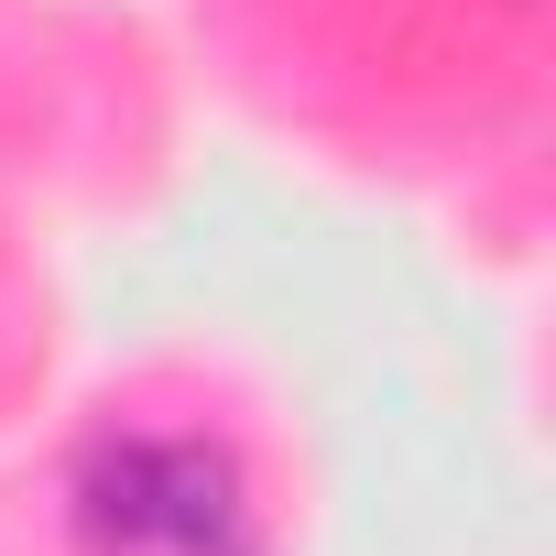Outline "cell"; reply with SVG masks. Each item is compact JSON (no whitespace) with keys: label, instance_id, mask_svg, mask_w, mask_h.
<instances>
[{"label":"cell","instance_id":"6da1fadb","mask_svg":"<svg viewBox=\"0 0 556 556\" xmlns=\"http://www.w3.org/2000/svg\"><path fill=\"white\" fill-rule=\"evenodd\" d=\"M77 556H273L240 458L197 426H110L66 469Z\"/></svg>","mask_w":556,"mask_h":556}]
</instances>
